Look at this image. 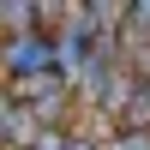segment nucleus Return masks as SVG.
I'll return each instance as SVG.
<instances>
[{"instance_id": "f257e3e1", "label": "nucleus", "mask_w": 150, "mask_h": 150, "mask_svg": "<svg viewBox=\"0 0 150 150\" xmlns=\"http://www.w3.org/2000/svg\"><path fill=\"white\" fill-rule=\"evenodd\" d=\"M0 72H6L12 84L54 72V36H48V30H24V36H6V42H0Z\"/></svg>"}, {"instance_id": "20e7f679", "label": "nucleus", "mask_w": 150, "mask_h": 150, "mask_svg": "<svg viewBox=\"0 0 150 150\" xmlns=\"http://www.w3.org/2000/svg\"><path fill=\"white\" fill-rule=\"evenodd\" d=\"M120 30H126L132 42H144V54H150V0H132V6H126V24H120Z\"/></svg>"}, {"instance_id": "f03ea898", "label": "nucleus", "mask_w": 150, "mask_h": 150, "mask_svg": "<svg viewBox=\"0 0 150 150\" xmlns=\"http://www.w3.org/2000/svg\"><path fill=\"white\" fill-rule=\"evenodd\" d=\"M42 12H48V6H36V0H0V30H6V36L42 30Z\"/></svg>"}, {"instance_id": "423d86ee", "label": "nucleus", "mask_w": 150, "mask_h": 150, "mask_svg": "<svg viewBox=\"0 0 150 150\" xmlns=\"http://www.w3.org/2000/svg\"><path fill=\"white\" fill-rule=\"evenodd\" d=\"M0 144H6V96H0Z\"/></svg>"}, {"instance_id": "7ed1b4c3", "label": "nucleus", "mask_w": 150, "mask_h": 150, "mask_svg": "<svg viewBox=\"0 0 150 150\" xmlns=\"http://www.w3.org/2000/svg\"><path fill=\"white\" fill-rule=\"evenodd\" d=\"M36 138H42V120H36L24 102L6 96V144H36Z\"/></svg>"}, {"instance_id": "39448f33", "label": "nucleus", "mask_w": 150, "mask_h": 150, "mask_svg": "<svg viewBox=\"0 0 150 150\" xmlns=\"http://www.w3.org/2000/svg\"><path fill=\"white\" fill-rule=\"evenodd\" d=\"M108 150H150V132H114Z\"/></svg>"}]
</instances>
